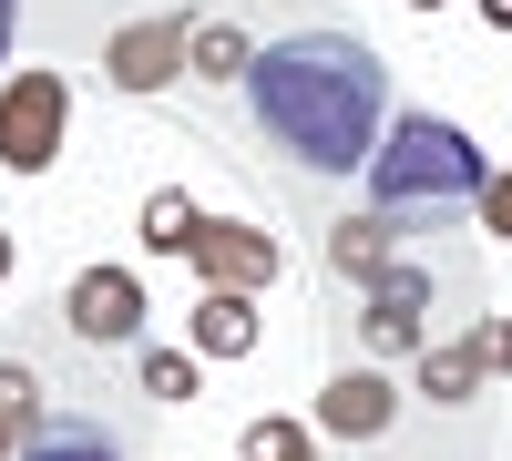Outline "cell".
I'll return each instance as SVG.
<instances>
[{
  "label": "cell",
  "mask_w": 512,
  "mask_h": 461,
  "mask_svg": "<svg viewBox=\"0 0 512 461\" xmlns=\"http://www.w3.org/2000/svg\"><path fill=\"white\" fill-rule=\"evenodd\" d=\"M246 113L287 164L308 175H359L390 134V62L359 31H287L246 62Z\"/></svg>",
  "instance_id": "obj_1"
},
{
  "label": "cell",
  "mask_w": 512,
  "mask_h": 461,
  "mask_svg": "<svg viewBox=\"0 0 512 461\" xmlns=\"http://www.w3.org/2000/svg\"><path fill=\"white\" fill-rule=\"evenodd\" d=\"M369 175V216L390 226H420V216H451V205L482 195V144L461 134L451 113H390V134H379V154L359 164Z\"/></svg>",
  "instance_id": "obj_2"
},
{
  "label": "cell",
  "mask_w": 512,
  "mask_h": 461,
  "mask_svg": "<svg viewBox=\"0 0 512 461\" xmlns=\"http://www.w3.org/2000/svg\"><path fill=\"white\" fill-rule=\"evenodd\" d=\"M72 134V72H11L0 82V164L11 175H52Z\"/></svg>",
  "instance_id": "obj_3"
},
{
  "label": "cell",
  "mask_w": 512,
  "mask_h": 461,
  "mask_svg": "<svg viewBox=\"0 0 512 461\" xmlns=\"http://www.w3.org/2000/svg\"><path fill=\"white\" fill-rule=\"evenodd\" d=\"M144 277L134 267H82L72 287H62V328H72V339L82 349H134L144 339Z\"/></svg>",
  "instance_id": "obj_4"
},
{
  "label": "cell",
  "mask_w": 512,
  "mask_h": 461,
  "mask_svg": "<svg viewBox=\"0 0 512 461\" xmlns=\"http://www.w3.org/2000/svg\"><path fill=\"white\" fill-rule=\"evenodd\" d=\"M185 267H195L205 287H246V298H256V287H267L287 257H277V236H267V226H246V216H205L195 246H185Z\"/></svg>",
  "instance_id": "obj_5"
},
{
  "label": "cell",
  "mask_w": 512,
  "mask_h": 461,
  "mask_svg": "<svg viewBox=\"0 0 512 461\" xmlns=\"http://www.w3.org/2000/svg\"><path fill=\"white\" fill-rule=\"evenodd\" d=\"M175 72H185V21H175V11L123 21V31L103 41V82H113V93H164Z\"/></svg>",
  "instance_id": "obj_6"
},
{
  "label": "cell",
  "mask_w": 512,
  "mask_h": 461,
  "mask_svg": "<svg viewBox=\"0 0 512 461\" xmlns=\"http://www.w3.org/2000/svg\"><path fill=\"white\" fill-rule=\"evenodd\" d=\"M420 318H431V267H390V277H369V318H359L369 359H410V349H420Z\"/></svg>",
  "instance_id": "obj_7"
},
{
  "label": "cell",
  "mask_w": 512,
  "mask_h": 461,
  "mask_svg": "<svg viewBox=\"0 0 512 461\" xmlns=\"http://www.w3.org/2000/svg\"><path fill=\"white\" fill-rule=\"evenodd\" d=\"M390 421H400V390L379 380V369H338V380L318 390V431L328 441H379Z\"/></svg>",
  "instance_id": "obj_8"
},
{
  "label": "cell",
  "mask_w": 512,
  "mask_h": 461,
  "mask_svg": "<svg viewBox=\"0 0 512 461\" xmlns=\"http://www.w3.org/2000/svg\"><path fill=\"white\" fill-rule=\"evenodd\" d=\"M11 461H123V441H113L103 421H82V410H41L31 441H21Z\"/></svg>",
  "instance_id": "obj_9"
},
{
  "label": "cell",
  "mask_w": 512,
  "mask_h": 461,
  "mask_svg": "<svg viewBox=\"0 0 512 461\" xmlns=\"http://www.w3.org/2000/svg\"><path fill=\"white\" fill-rule=\"evenodd\" d=\"M256 349V298L246 287H205L195 298V359H246Z\"/></svg>",
  "instance_id": "obj_10"
},
{
  "label": "cell",
  "mask_w": 512,
  "mask_h": 461,
  "mask_svg": "<svg viewBox=\"0 0 512 461\" xmlns=\"http://www.w3.org/2000/svg\"><path fill=\"white\" fill-rule=\"evenodd\" d=\"M410 359H420V369H410L420 400H441V410L482 400V349H472V339H441V349H410Z\"/></svg>",
  "instance_id": "obj_11"
},
{
  "label": "cell",
  "mask_w": 512,
  "mask_h": 461,
  "mask_svg": "<svg viewBox=\"0 0 512 461\" xmlns=\"http://www.w3.org/2000/svg\"><path fill=\"white\" fill-rule=\"evenodd\" d=\"M328 267H338V277H390V267H400V226H390V216L328 226Z\"/></svg>",
  "instance_id": "obj_12"
},
{
  "label": "cell",
  "mask_w": 512,
  "mask_h": 461,
  "mask_svg": "<svg viewBox=\"0 0 512 461\" xmlns=\"http://www.w3.org/2000/svg\"><path fill=\"white\" fill-rule=\"evenodd\" d=\"M246 62H256V52H246L236 21H185V72H195V82H246Z\"/></svg>",
  "instance_id": "obj_13"
},
{
  "label": "cell",
  "mask_w": 512,
  "mask_h": 461,
  "mask_svg": "<svg viewBox=\"0 0 512 461\" xmlns=\"http://www.w3.org/2000/svg\"><path fill=\"white\" fill-rule=\"evenodd\" d=\"M195 226H205V205H195L185 185H154V195H144V257H185Z\"/></svg>",
  "instance_id": "obj_14"
},
{
  "label": "cell",
  "mask_w": 512,
  "mask_h": 461,
  "mask_svg": "<svg viewBox=\"0 0 512 461\" xmlns=\"http://www.w3.org/2000/svg\"><path fill=\"white\" fill-rule=\"evenodd\" d=\"M31 421H41V380H31L21 359H0V461L31 441Z\"/></svg>",
  "instance_id": "obj_15"
},
{
  "label": "cell",
  "mask_w": 512,
  "mask_h": 461,
  "mask_svg": "<svg viewBox=\"0 0 512 461\" xmlns=\"http://www.w3.org/2000/svg\"><path fill=\"white\" fill-rule=\"evenodd\" d=\"M236 461H318V431L308 421H246Z\"/></svg>",
  "instance_id": "obj_16"
},
{
  "label": "cell",
  "mask_w": 512,
  "mask_h": 461,
  "mask_svg": "<svg viewBox=\"0 0 512 461\" xmlns=\"http://www.w3.org/2000/svg\"><path fill=\"white\" fill-rule=\"evenodd\" d=\"M144 400H195V349H144Z\"/></svg>",
  "instance_id": "obj_17"
},
{
  "label": "cell",
  "mask_w": 512,
  "mask_h": 461,
  "mask_svg": "<svg viewBox=\"0 0 512 461\" xmlns=\"http://www.w3.org/2000/svg\"><path fill=\"white\" fill-rule=\"evenodd\" d=\"M472 349H482V380H512V318H482Z\"/></svg>",
  "instance_id": "obj_18"
},
{
  "label": "cell",
  "mask_w": 512,
  "mask_h": 461,
  "mask_svg": "<svg viewBox=\"0 0 512 461\" xmlns=\"http://www.w3.org/2000/svg\"><path fill=\"white\" fill-rule=\"evenodd\" d=\"M472 205H482V226L512 246V164H502V175H482V195H472Z\"/></svg>",
  "instance_id": "obj_19"
},
{
  "label": "cell",
  "mask_w": 512,
  "mask_h": 461,
  "mask_svg": "<svg viewBox=\"0 0 512 461\" xmlns=\"http://www.w3.org/2000/svg\"><path fill=\"white\" fill-rule=\"evenodd\" d=\"M11 31H21V0H0V62H11Z\"/></svg>",
  "instance_id": "obj_20"
},
{
  "label": "cell",
  "mask_w": 512,
  "mask_h": 461,
  "mask_svg": "<svg viewBox=\"0 0 512 461\" xmlns=\"http://www.w3.org/2000/svg\"><path fill=\"white\" fill-rule=\"evenodd\" d=\"M11 267H21V246H11V226H0V287H11Z\"/></svg>",
  "instance_id": "obj_21"
},
{
  "label": "cell",
  "mask_w": 512,
  "mask_h": 461,
  "mask_svg": "<svg viewBox=\"0 0 512 461\" xmlns=\"http://www.w3.org/2000/svg\"><path fill=\"white\" fill-rule=\"evenodd\" d=\"M482 21H492V31H512V0H482Z\"/></svg>",
  "instance_id": "obj_22"
},
{
  "label": "cell",
  "mask_w": 512,
  "mask_h": 461,
  "mask_svg": "<svg viewBox=\"0 0 512 461\" xmlns=\"http://www.w3.org/2000/svg\"><path fill=\"white\" fill-rule=\"evenodd\" d=\"M410 11H441V0H410Z\"/></svg>",
  "instance_id": "obj_23"
}]
</instances>
